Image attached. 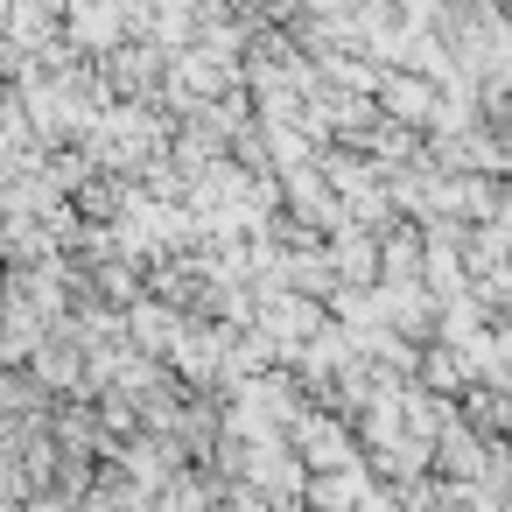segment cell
<instances>
[{"label":"cell","mask_w":512,"mask_h":512,"mask_svg":"<svg viewBox=\"0 0 512 512\" xmlns=\"http://www.w3.org/2000/svg\"><path fill=\"white\" fill-rule=\"evenodd\" d=\"M120 15H127V0H78V36L85 43H113V29H120Z\"/></svg>","instance_id":"cell-1"}]
</instances>
